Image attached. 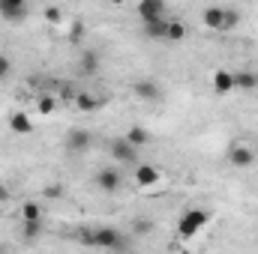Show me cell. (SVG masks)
Segmentation results:
<instances>
[{"instance_id":"obj_13","label":"cell","mask_w":258,"mask_h":254,"mask_svg":"<svg viewBox=\"0 0 258 254\" xmlns=\"http://www.w3.org/2000/svg\"><path fill=\"white\" fill-rule=\"evenodd\" d=\"M9 132H15V135H30V132H33V120H30L24 111H15V114H9Z\"/></svg>"},{"instance_id":"obj_24","label":"cell","mask_w":258,"mask_h":254,"mask_svg":"<svg viewBox=\"0 0 258 254\" xmlns=\"http://www.w3.org/2000/svg\"><path fill=\"white\" fill-rule=\"evenodd\" d=\"M54 108H57V96H39V102H36L39 114H51Z\"/></svg>"},{"instance_id":"obj_17","label":"cell","mask_w":258,"mask_h":254,"mask_svg":"<svg viewBox=\"0 0 258 254\" xmlns=\"http://www.w3.org/2000/svg\"><path fill=\"white\" fill-rule=\"evenodd\" d=\"M21 218L24 221H42V206L36 200H24L21 203Z\"/></svg>"},{"instance_id":"obj_27","label":"cell","mask_w":258,"mask_h":254,"mask_svg":"<svg viewBox=\"0 0 258 254\" xmlns=\"http://www.w3.org/2000/svg\"><path fill=\"white\" fill-rule=\"evenodd\" d=\"M42 194H45V197H51V200H54V197H63V186H60V183H57V186L51 183V186H45V189H42Z\"/></svg>"},{"instance_id":"obj_30","label":"cell","mask_w":258,"mask_h":254,"mask_svg":"<svg viewBox=\"0 0 258 254\" xmlns=\"http://www.w3.org/2000/svg\"><path fill=\"white\" fill-rule=\"evenodd\" d=\"M6 197H9V194H6V189H0V200H6Z\"/></svg>"},{"instance_id":"obj_19","label":"cell","mask_w":258,"mask_h":254,"mask_svg":"<svg viewBox=\"0 0 258 254\" xmlns=\"http://www.w3.org/2000/svg\"><path fill=\"white\" fill-rule=\"evenodd\" d=\"M234 87H240V90H255L258 75L255 72H234Z\"/></svg>"},{"instance_id":"obj_15","label":"cell","mask_w":258,"mask_h":254,"mask_svg":"<svg viewBox=\"0 0 258 254\" xmlns=\"http://www.w3.org/2000/svg\"><path fill=\"white\" fill-rule=\"evenodd\" d=\"M141 30H144L147 39H165V33H168V21H165V18H159V21H147Z\"/></svg>"},{"instance_id":"obj_31","label":"cell","mask_w":258,"mask_h":254,"mask_svg":"<svg viewBox=\"0 0 258 254\" xmlns=\"http://www.w3.org/2000/svg\"><path fill=\"white\" fill-rule=\"evenodd\" d=\"M0 254H6V251H3V245H0Z\"/></svg>"},{"instance_id":"obj_3","label":"cell","mask_w":258,"mask_h":254,"mask_svg":"<svg viewBox=\"0 0 258 254\" xmlns=\"http://www.w3.org/2000/svg\"><path fill=\"white\" fill-rule=\"evenodd\" d=\"M90 141H93V135L87 129H69L63 138V147H66V153H87Z\"/></svg>"},{"instance_id":"obj_1","label":"cell","mask_w":258,"mask_h":254,"mask_svg":"<svg viewBox=\"0 0 258 254\" xmlns=\"http://www.w3.org/2000/svg\"><path fill=\"white\" fill-rule=\"evenodd\" d=\"M126 239L117 227H96L93 230V245H99V248H108V251H126Z\"/></svg>"},{"instance_id":"obj_29","label":"cell","mask_w":258,"mask_h":254,"mask_svg":"<svg viewBox=\"0 0 258 254\" xmlns=\"http://www.w3.org/2000/svg\"><path fill=\"white\" fill-rule=\"evenodd\" d=\"M78 242H81V245H93V230H87V227L78 230Z\"/></svg>"},{"instance_id":"obj_26","label":"cell","mask_w":258,"mask_h":254,"mask_svg":"<svg viewBox=\"0 0 258 254\" xmlns=\"http://www.w3.org/2000/svg\"><path fill=\"white\" fill-rule=\"evenodd\" d=\"M81 36H84V21H81V18H75V21H72V27H69V42H78Z\"/></svg>"},{"instance_id":"obj_4","label":"cell","mask_w":258,"mask_h":254,"mask_svg":"<svg viewBox=\"0 0 258 254\" xmlns=\"http://www.w3.org/2000/svg\"><path fill=\"white\" fill-rule=\"evenodd\" d=\"M108 150H111V156H114L117 162H123V165H135V162H138V150L129 144L126 138H111V141H108Z\"/></svg>"},{"instance_id":"obj_12","label":"cell","mask_w":258,"mask_h":254,"mask_svg":"<svg viewBox=\"0 0 258 254\" xmlns=\"http://www.w3.org/2000/svg\"><path fill=\"white\" fill-rule=\"evenodd\" d=\"M213 90H216L219 96L231 93V90H234V72H228V69H216V72H213Z\"/></svg>"},{"instance_id":"obj_21","label":"cell","mask_w":258,"mask_h":254,"mask_svg":"<svg viewBox=\"0 0 258 254\" xmlns=\"http://www.w3.org/2000/svg\"><path fill=\"white\" fill-rule=\"evenodd\" d=\"M75 108L78 111H96L99 108V99H93V93H78L75 96Z\"/></svg>"},{"instance_id":"obj_32","label":"cell","mask_w":258,"mask_h":254,"mask_svg":"<svg viewBox=\"0 0 258 254\" xmlns=\"http://www.w3.org/2000/svg\"><path fill=\"white\" fill-rule=\"evenodd\" d=\"M255 239H258V236H255Z\"/></svg>"},{"instance_id":"obj_11","label":"cell","mask_w":258,"mask_h":254,"mask_svg":"<svg viewBox=\"0 0 258 254\" xmlns=\"http://www.w3.org/2000/svg\"><path fill=\"white\" fill-rule=\"evenodd\" d=\"M78 72H81L84 78L96 75V72H99V54H96V51H90V48H84V51H81V57H78Z\"/></svg>"},{"instance_id":"obj_25","label":"cell","mask_w":258,"mask_h":254,"mask_svg":"<svg viewBox=\"0 0 258 254\" xmlns=\"http://www.w3.org/2000/svg\"><path fill=\"white\" fill-rule=\"evenodd\" d=\"M45 21H51V24H60L63 21V12H60V6H45Z\"/></svg>"},{"instance_id":"obj_16","label":"cell","mask_w":258,"mask_h":254,"mask_svg":"<svg viewBox=\"0 0 258 254\" xmlns=\"http://www.w3.org/2000/svg\"><path fill=\"white\" fill-rule=\"evenodd\" d=\"M237 24H240V9L222 6V33H225V30H234Z\"/></svg>"},{"instance_id":"obj_5","label":"cell","mask_w":258,"mask_h":254,"mask_svg":"<svg viewBox=\"0 0 258 254\" xmlns=\"http://www.w3.org/2000/svg\"><path fill=\"white\" fill-rule=\"evenodd\" d=\"M27 6L21 3V0H0V18L3 21H9V24H18V21H24L27 18Z\"/></svg>"},{"instance_id":"obj_9","label":"cell","mask_w":258,"mask_h":254,"mask_svg":"<svg viewBox=\"0 0 258 254\" xmlns=\"http://www.w3.org/2000/svg\"><path fill=\"white\" fill-rule=\"evenodd\" d=\"M96 186L105 191V194H117V191H120V174H117L114 168H102V171L96 174Z\"/></svg>"},{"instance_id":"obj_28","label":"cell","mask_w":258,"mask_h":254,"mask_svg":"<svg viewBox=\"0 0 258 254\" xmlns=\"http://www.w3.org/2000/svg\"><path fill=\"white\" fill-rule=\"evenodd\" d=\"M9 72H12V60H9L6 54H0V81H3Z\"/></svg>"},{"instance_id":"obj_6","label":"cell","mask_w":258,"mask_h":254,"mask_svg":"<svg viewBox=\"0 0 258 254\" xmlns=\"http://www.w3.org/2000/svg\"><path fill=\"white\" fill-rule=\"evenodd\" d=\"M138 18H141L144 24L165 18V3H162V0H141V3H138Z\"/></svg>"},{"instance_id":"obj_18","label":"cell","mask_w":258,"mask_h":254,"mask_svg":"<svg viewBox=\"0 0 258 254\" xmlns=\"http://www.w3.org/2000/svg\"><path fill=\"white\" fill-rule=\"evenodd\" d=\"M123 138H126L129 144H132V147L138 150V147H144V144L150 141V132H147V129H141V126H132V129L126 132V135H123Z\"/></svg>"},{"instance_id":"obj_8","label":"cell","mask_w":258,"mask_h":254,"mask_svg":"<svg viewBox=\"0 0 258 254\" xmlns=\"http://www.w3.org/2000/svg\"><path fill=\"white\" fill-rule=\"evenodd\" d=\"M228 162H231L234 168H249V165L255 162V153H252L249 147H243V144H231V147H228Z\"/></svg>"},{"instance_id":"obj_22","label":"cell","mask_w":258,"mask_h":254,"mask_svg":"<svg viewBox=\"0 0 258 254\" xmlns=\"http://www.w3.org/2000/svg\"><path fill=\"white\" fill-rule=\"evenodd\" d=\"M186 36V24L183 21H168V33H165V39L168 42H180Z\"/></svg>"},{"instance_id":"obj_2","label":"cell","mask_w":258,"mask_h":254,"mask_svg":"<svg viewBox=\"0 0 258 254\" xmlns=\"http://www.w3.org/2000/svg\"><path fill=\"white\" fill-rule=\"evenodd\" d=\"M207 221H210V212L207 209H189V212H183V218L177 224V236L180 239H192Z\"/></svg>"},{"instance_id":"obj_10","label":"cell","mask_w":258,"mask_h":254,"mask_svg":"<svg viewBox=\"0 0 258 254\" xmlns=\"http://www.w3.org/2000/svg\"><path fill=\"white\" fill-rule=\"evenodd\" d=\"M156 183H159V171H156L153 165H135V186L150 189V186H156Z\"/></svg>"},{"instance_id":"obj_7","label":"cell","mask_w":258,"mask_h":254,"mask_svg":"<svg viewBox=\"0 0 258 254\" xmlns=\"http://www.w3.org/2000/svg\"><path fill=\"white\" fill-rule=\"evenodd\" d=\"M132 93H135L141 102H159V96H162L159 84H156V81H150V78H144V81H135Z\"/></svg>"},{"instance_id":"obj_23","label":"cell","mask_w":258,"mask_h":254,"mask_svg":"<svg viewBox=\"0 0 258 254\" xmlns=\"http://www.w3.org/2000/svg\"><path fill=\"white\" fill-rule=\"evenodd\" d=\"M132 233H135V236L153 233V221H150V218H135V221H132Z\"/></svg>"},{"instance_id":"obj_14","label":"cell","mask_w":258,"mask_h":254,"mask_svg":"<svg viewBox=\"0 0 258 254\" xmlns=\"http://www.w3.org/2000/svg\"><path fill=\"white\" fill-rule=\"evenodd\" d=\"M201 21H204V27L222 33V6H207V9L201 12Z\"/></svg>"},{"instance_id":"obj_20","label":"cell","mask_w":258,"mask_h":254,"mask_svg":"<svg viewBox=\"0 0 258 254\" xmlns=\"http://www.w3.org/2000/svg\"><path fill=\"white\" fill-rule=\"evenodd\" d=\"M39 236H42V221H24L21 239H24V242H36Z\"/></svg>"}]
</instances>
